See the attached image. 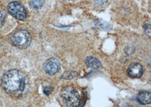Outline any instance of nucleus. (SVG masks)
Segmentation results:
<instances>
[{"label":"nucleus","instance_id":"nucleus-1","mask_svg":"<svg viewBox=\"0 0 151 107\" xmlns=\"http://www.w3.org/2000/svg\"><path fill=\"white\" fill-rule=\"evenodd\" d=\"M1 87L7 94L19 97L28 92L29 83L25 74L18 69H11L2 76Z\"/></svg>","mask_w":151,"mask_h":107},{"label":"nucleus","instance_id":"nucleus-2","mask_svg":"<svg viewBox=\"0 0 151 107\" xmlns=\"http://www.w3.org/2000/svg\"><path fill=\"white\" fill-rule=\"evenodd\" d=\"M32 37L26 30H19L13 34L11 42L13 45L19 49H26L31 44Z\"/></svg>","mask_w":151,"mask_h":107},{"label":"nucleus","instance_id":"nucleus-3","mask_svg":"<svg viewBox=\"0 0 151 107\" xmlns=\"http://www.w3.org/2000/svg\"><path fill=\"white\" fill-rule=\"evenodd\" d=\"M61 96L66 107H78L80 104V96L74 87H65L61 93Z\"/></svg>","mask_w":151,"mask_h":107},{"label":"nucleus","instance_id":"nucleus-4","mask_svg":"<svg viewBox=\"0 0 151 107\" xmlns=\"http://www.w3.org/2000/svg\"><path fill=\"white\" fill-rule=\"evenodd\" d=\"M7 10L17 20H23L27 18V11L22 5L18 2H11L7 5Z\"/></svg>","mask_w":151,"mask_h":107},{"label":"nucleus","instance_id":"nucleus-5","mask_svg":"<svg viewBox=\"0 0 151 107\" xmlns=\"http://www.w3.org/2000/svg\"><path fill=\"white\" fill-rule=\"evenodd\" d=\"M61 68L59 60L55 58H49L44 63V69L47 73L53 75L57 73Z\"/></svg>","mask_w":151,"mask_h":107},{"label":"nucleus","instance_id":"nucleus-6","mask_svg":"<svg viewBox=\"0 0 151 107\" xmlns=\"http://www.w3.org/2000/svg\"><path fill=\"white\" fill-rule=\"evenodd\" d=\"M143 73V68L142 66L137 63H134L129 67L127 69L128 75L134 78H140Z\"/></svg>","mask_w":151,"mask_h":107},{"label":"nucleus","instance_id":"nucleus-7","mask_svg":"<svg viewBox=\"0 0 151 107\" xmlns=\"http://www.w3.org/2000/svg\"><path fill=\"white\" fill-rule=\"evenodd\" d=\"M137 99L141 104H150L151 103V93L146 91H141L137 94Z\"/></svg>","mask_w":151,"mask_h":107},{"label":"nucleus","instance_id":"nucleus-8","mask_svg":"<svg viewBox=\"0 0 151 107\" xmlns=\"http://www.w3.org/2000/svg\"><path fill=\"white\" fill-rule=\"evenodd\" d=\"M85 64L87 67L92 69H98L101 66L100 60L93 56H87L85 59Z\"/></svg>","mask_w":151,"mask_h":107},{"label":"nucleus","instance_id":"nucleus-9","mask_svg":"<svg viewBox=\"0 0 151 107\" xmlns=\"http://www.w3.org/2000/svg\"><path fill=\"white\" fill-rule=\"evenodd\" d=\"M95 27L100 30L110 31L112 28L111 25L109 23L101 19H97L94 21Z\"/></svg>","mask_w":151,"mask_h":107},{"label":"nucleus","instance_id":"nucleus-10","mask_svg":"<svg viewBox=\"0 0 151 107\" xmlns=\"http://www.w3.org/2000/svg\"><path fill=\"white\" fill-rule=\"evenodd\" d=\"M45 4V0H31L29 5L35 10L41 9Z\"/></svg>","mask_w":151,"mask_h":107},{"label":"nucleus","instance_id":"nucleus-11","mask_svg":"<svg viewBox=\"0 0 151 107\" xmlns=\"http://www.w3.org/2000/svg\"><path fill=\"white\" fill-rule=\"evenodd\" d=\"M77 74V72L75 71H66L62 74V78L64 80H71L76 76Z\"/></svg>","mask_w":151,"mask_h":107},{"label":"nucleus","instance_id":"nucleus-12","mask_svg":"<svg viewBox=\"0 0 151 107\" xmlns=\"http://www.w3.org/2000/svg\"><path fill=\"white\" fill-rule=\"evenodd\" d=\"M6 18V13L3 11L0 10V27H2L4 26Z\"/></svg>","mask_w":151,"mask_h":107},{"label":"nucleus","instance_id":"nucleus-13","mask_svg":"<svg viewBox=\"0 0 151 107\" xmlns=\"http://www.w3.org/2000/svg\"><path fill=\"white\" fill-rule=\"evenodd\" d=\"M143 28L146 34L148 36H151V26L148 24H144Z\"/></svg>","mask_w":151,"mask_h":107},{"label":"nucleus","instance_id":"nucleus-14","mask_svg":"<svg viewBox=\"0 0 151 107\" xmlns=\"http://www.w3.org/2000/svg\"><path fill=\"white\" fill-rule=\"evenodd\" d=\"M52 87H50V86L45 87L43 90V92L46 95H48H48H49L50 94H51V93L52 91Z\"/></svg>","mask_w":151,"mask_h":107},{"label":"nucleus","instance_id":"nucleus-15","mask_svg":"<svg viewBox=\"0 0 151 107\" xmlns=\"http://www.w3.org/2000/svg\"><path fill=\"white\" fill-rule=\"evenodd\" d=\"M95 1L97 5H103L104 4L108 1V0H95Z\"/></svg>","mask_w":151,"mask_h":107},{"label":"nucleus","instance_id":"nucleus-16","mask_svg":"<svg viewBox=\"0 0 151 107\" xmlns=\"http://www.w3.org/2000/svg\"><path fill=\"white\" fill-rule=\"evenodd\" d=\"M132 107V106H124V107Z\"/></svg>","mask_w":151,"mask_h":107},{"label":"nucleus","instance_id":"nucleus-17","mask_svg":"<svg viewBox=\"0 0 151 107\" xmlns=\"http://www.w3.org/2000/svg\"><path fill=\"white\" fill-rule=\"evenodd\" d=\"M0 46H1V44H0Z\"/></svg>","mask_w":151,"mask_h":107}]
</instances>
